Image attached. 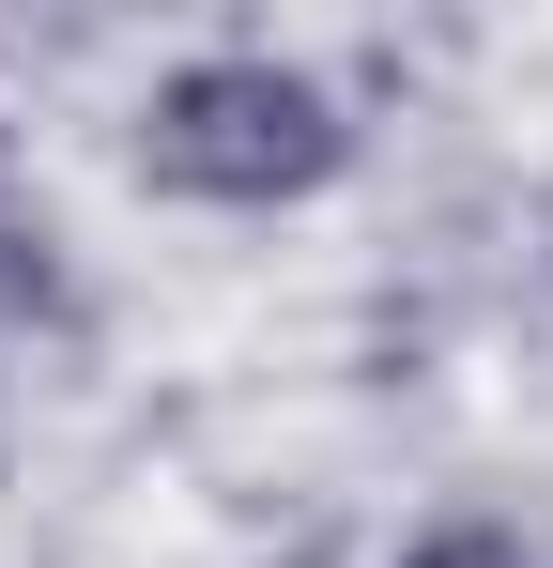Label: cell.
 I'll return each instance as SVG.
<instances>
[{
  "mask_svg": "<svg viewBox=\"0 0 553 568\" xmlns=\"http://www.w3.org/2000/svg\"><path fill=\"white\" fill-rule=\"evenodd\" d=\"M354 170V108L323 93L308 62L276 47H215V62H170L154 108H139V185L215 200V215H276V200H323Z\"/></svg>",
  "mask_w": 553,
  "mask_h": 568,
  "instance_id": "obj_1",
  "label": "cell"
},
{
  "mask_svg": "<svg viewBox=\"0 0 553 568\" xmlns=\"http://www.w3.org/2000/svg\"><path fill=\"white\" fill-rule=\"evenodd\" d=\"M400 568H539L523 538H492V523H446V538H415Z\"/></svg>",
  "mask_w": 553,
  "mask_h": 568,
  "instance_id": "obj_2",
  "label": "cell"
}]
</instances>
